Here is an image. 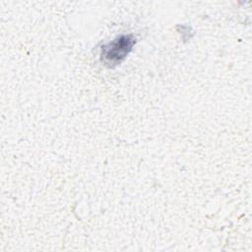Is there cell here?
Listing matches in <instances>:
<instances>
[{"label":"cell","mask_w":252,"mask_h":252,"mask_svg":"<svg viewBox=\"0 0 252 252\" xmlns=\"http://www.w3.org/2000/svg\"><path fill=\"white\" fill-rule=\"evenodd\" d=\"M134 43L135 38L132 34L120 35L108 44L102 46L101 56L109 66L119 64L131 51Z\"/></svg>","instance_id":"6da1fadb"}]
</instances>
